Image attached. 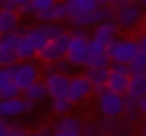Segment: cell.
Returning <instances> with one entry per match:
<instances>
[{"label": "cell", "mask_w": 146, "mask_h": 136, "mask_svg": "<svg viewBox=\"0 0 146 136\" xmlns=\"http://www.w3.org/2000/svg\"><path fill=\"white\" fill-rule=\"evenodd\" d=\"M114 9V20L119 25V29H137L144 23V11L139 9L137 2H110Z\"/></svg>", "instance_id": "1"}, {"label": "cell", "mask_w": 146, "mask_h": 136, "mask_svg": "<svg viewBox=\"0 0 146 136\" xmlns=\"http://www.w3.org/2000/svg\"><path fill=\"white\" fill-rule=\"evenodd\" d=\"M89 34L87 29H73L68 32V45H66V61L71 66H84L87 63V52H89Z\"/></svg>", "instance_id": "2"}, {"label": "cell", "mask_w": 146, "mask_h": 136, "mask_svg": "<svg viewBox=\"0 0 146 136\" xmlns=\"http://www.w3.org/2000/svg\"><path fill=\"white\" fill-rule=\"evenodd\" d=\"M139 52V43L135 39H114L110 45H107V57L112 63H119V66H128Z\"/></svg>", "instance_id": "3"}, {"label": "cell", "mask_w": 146, "mask_h": 136, "mask_svg": "<svg viewBox=\"0 0 146 136\" xmlns=\"http://www.w3.org/2000/svg\"><path fill=\"white\" fill-rule=\"evenodd\" d=\"M91 93H96V97H98V109H100L103 118H121V113H123V97L125 95L112 93L105 86H98Z\"/></svg>", "instance_id": "4"}, {"label": "cell", "mask_w": 146, "mask_h": 136, "mask_svg": "<svg viewBox=\"0 0 146 136\" xmlns=\"http://www.w3.org/2000/svg\"><path fill=\"white\" fill-rule=\"evenodd\" d=\"M9 73H11V82L18 86L21 93L39 82V68L32 61H18V63H14L9 68Z\"/></svg>", "instance_id": "5"}, {"label": "cell", "mask_w": 146, "mask_h": 136, "mask_svg": "<svg viewBox=\"0 0 146 136\" xmlns=\"http://www.w3.org/2000/svg\"><path fill=\"white\" fill-rule=\"evenodd\" d=\"M66 45H68V32H66V36H62V39L48 41V45L36 54V59H39L43 66H52V63H57L59 59L66 57Z\"/></svg>", "instance_id": "6"}, {"label": "cell", "mask_w": 146, "mask_h": 136, "mask_svg": "<svg viewBox=\"0 0 146 136\" xmlns=\"http://www.w3.org/2000/svg\"><path fill=\"white\" fill-rule=\"evenodd\" d=\"M98 131L100 136H137L135 125H130L123 118H103L98 122Z\"/></svg>", "instance_id": "7"}, {"label": "cell", "mask_w": 146, "mask_h": 136, "mask_svg": "<svg viewBox=\"0 0 146 136\" xmlns=\"http://www.w3.org/2000/svg\"><path fill=\"white\" fill-rule=\"evenodd\" d=\"M128 82H130V70H128V66L112 63V66H110V77H107V91L119 93V95H125V93H128Z\"/></svg>", "instance_id": "8"}, {"label": "cell", "mask_w": 146, "mask_h": 136, "mask_svg": "<svg viewBox=\"0 0 146 136\" xmlns=\"http://www.w3.org/2000/svg\"><path fill=\"white\" fill-rule=\"evenodd\" d=\"M18 39H23V36H18L16 32L0 36V68H11L14 63H18V57H16Z\"/></svg>", "instance_id": "9"}, {"label": "cell", "mask_w": 146, "mask_h": 136, "mask_svg": "<svg viewBox=\"0 0 146 136\" xmlns=\"http://www.w3.org/2000/svg\"><path fill=\"white\" fill-rule=\"evenodd\" d=\"M46 88H48V95L52 100H59V97H66L68 95V86H71V77L66 75H59V73H48L46 79H43Z\"/></svg>", "instance_id": "10"}, {"label": "cell", "mask_w": 146, "mask_h": 136, "mask_svg": "<svg viewBox=\"0 0 146 136\" xmlns=\"http://www.w3.org/2000/svg\"><path fill=\"white\" fill-rule=\"evenodd\" d=\"M84 68H110V57H107V48L98 45L89 39V52H87V63Z\"/></svg>", "instance_id": "11"}, {"label": "cell", "mask_w": 146, "mask_h": 136, "mask_svg": "<svg viewBox=\"0 0 146 136\" xmlns=\"http://www.w3.org/2000/svg\"><path fill=\"white\" fill-rule=\"evenodd\" d=\"M116 29H119L116 20H105V23H100V25H96V27H94L91 41H94V43H98V45H105V48H107V45L116 39Z\"/></svg>", "instance_id": "12"}, {"label": "cell", "mask_w": 146, "mask_h": 136, "mask_svg": "<svg viewBox=\"0 0 146 136\" xmlns=\"http://www.w3.org/2000/svg\"><path fill=\"white\" fill-rule=\"evenodd\" d=\"M91 91H94V88H91V84L84 79V75H75V77H71V86H68V95H66V100H68L71 104L82 102Z\"/></svg>", "instance_id": "13"}, {"label": "cell", "mask_w": 146, "mask_h": 136, "mask_svg": "<svg viewBox=\"0 0 146 136\" xmlns=\"http://www.w3.org/2000/svg\"><path fill=\"white\" fill-rule=\"evenodd\" d=\"M55 7L57 2L52 0H32V16H36L39 25L55 23Z\"/></svg>", "instance_id": "14"}, {"label": "cell", "mask_w": 146, "mask_h": 136, "mask_svg": "<svg viewBox=\"0 0 146 136\" xmlns=\"http://www.w3.org/2000/svg\"><path fill=\"white\" fill-rule=\"evenodd\" d=\"M2 104H5V118H18L32 109V102H27L23 95H18L14 100H2Z\"/></svg>", "instance_id": "15"}, {"label": "cell", "mask_w": 146, "mask_h": 136, "mask_svg": "<svg viewBox=\"0 0 146 136\" xmlns=\"http://www.w3.org/2000/svg\"><path fill=\"white\" fill-rule=\"evenodd\" d=\"M64 5H66V11H68V18L71 16H80V14H91V11L100 9V2L98 0H68Z\"/></svg>", "instance_id": "16"}, {"label": "cell", "mask_w": 146, "mask_h": 136, "mask_svg": "<svg viewBox=\"0 0 146 136\" xmlns=\"http://www.w3.org/2000/svg\"><path fill=\"white\" fill-rule=\"evenodd\" d=\"M125 97H130V100H135V102H139L141 97H146V73H141V75H130Z\"/></svg>", "instance_id": "17"}, {"label": "cell", "mask_w": 146, "mask_h": 136, "mask_svg": "<svg viewBox=\"0 0 146 136\" xmlns=\"http://www.w3.org/2000/svg\"><path fill=\"white\" fill-rule=\"evenodd\" d=\"M107 77H110V68H84V79L91 84V88L98 86L107 88Z\"/></svg>", "instance_id": "18"}, {"label": "cell", "mask_w": 146, "mask_h": 136, "mask_svg": "<svg viewBox=\"0 0 146 136\" xmlns=\"http://www.w3.org/2000/svg\"><path fill=\"white\" fill-rule=\"evenodd\" d=\"M16 29H18V14L16 11L0 9V36L14 34Z\"/></svg>", "instance_id": "19"}, {"label": "cell", "mask_w": 146, "mask_h": 136, "mask_svg": "<svg viewBox=\"0 0 146 136\" xmlns=\"http://www.w3.org/2000/svg\"><path fill=\"white\" fill-rule=\"evenodd\" d=\"M27 41L32 43V48L36 50V54L48 45V36H46V32L41 29V25H36V27H30V29H27Z\"/></svg>", "instance_id": "20"}, {"label": "cell", "mask_w": 146, "mask_h": 136, "mask_svg": "<svg viewBox=\"0 0 146 136\" xmlns=\"http://www.w3.org/2000/svg\"><path fill=\"white\" fill-rule=\"evenodd\" d=\"M52 131H78V134H82V120H78L73 116H62L55 122V129Z\"/></svg>", "instance_id": "21"}, {"label": "cell", "mask_w": 146, "mask_h": 136, "mask_svg": "<svg viewBox=\"0 0 146 136\" xmlns=\"http://www.w3.org/2000/svg\"><path fill=\"white\" fill-rule=\"evenodd\" d=\"M23 97H25L27 102H32V104H34V102H39V100L48 97V88H46V84L39 79L36 84H32L30 88H25V91H23Z\"/></svg>", "instance_id": "22"}, {"label": "cell", "mask_w": 146, "mask_h": 136, "mask_svg": "<svg viewBox=\"0 0 146 136\" xmlns=\"http://www.w3.org/2000/svg\"><path fill=\"white\" fill-rule=\"evenodd\" d=\"M123 120H128L130 125H135L139 118H141V111H139V104L130 97H123V113H121Z\"/></svg>", "instance_id": "23"}, {"label": "cell", "mask_w": 146, "mask_h": 136, "mask_svg": "<svg viewBox=\"0 0 146 136\" xmlns=\"http://www.w3.org/2000/svg\"><path fill=\"white\" fill-rule=\"evenodd\" d=\"M16 57L18 61H32L36 57V50L32 48V43L27 41V34L23 39H18V45H16Z\"/></svg>", "instance_id": "24"}, {"label": "cell", "mask_w": 146, "mask_h": 136, "mask_svg": "<svg viewBox=\"0 0 146 136\" xmlns=\"http://www.w3.org/2000/svg\"><path fill=\"white\" fill-rule=\"evenodd\" d=\"M128 70H130V75H141V73H146V52H137V57L128 63Z\"/></svg>", "instance_id": "25"}, {"label": "cell", "mask_w": 146, "mask_h": 136, "mask_svg": "<svg viewBox=\"0 0 146 136\" xmlns=\"http://www.w3.org/2000/svg\"><path fill=\"white\" fill-rule=\"evenodd\" d=\"M41 29L46 32L48 41H55V39H62V36H66V29H64L59 23H46V25H41Z\"/></svg>", "instance_id": "26"}, {"label": "cell", "mask_w": 146, "mask_h": 136, "mask_svg": "<svg viewBox=\"0 0 146 136\" xmlns=\"http://www.w3.org/2000/svg\"><path fill=\"white\" fill-rule=\"evenodd\" d=\"M50 107H52V111H55V113L66 116V113H68V109H71L73 104H71L66 97H59V100H52V102H50Z\"/></svg>", "instance_id": "27"}, {"label": "cell", "mask_w": 146, "mask_h": 136, "mask_svg": "<svg viewBox=\"0 0 146 136\" xmlns=\"http://www.w3.org/2000/svg\"><path fill=\"white\" fill-rule=\"evenodd\" d=\"M18 95H23L21 91H18V86L11 82V84H7L5 88H0V100H14V97H18Z\"/></svg>", "instance_id": "28"}, {"label": "cell", "mask_w": 146, "mask_h": 136, "mask_svg": "<svg viewBox=\"0 0 146 136\" xmlns=\"http://www.w3.org/2000/svg\"><path fill=\"white\" fill-rule=\"evenodd\" d=\"M16 14L18 16H32V0H16Z\"/></svg>", "instance_id": "29"}, {"label": "cell", "mask_w": 146, "mask_h": 136, "mask_svg": "<svg viewBox=\"0 0 146 136\" xmlns=\"http://www.w3.org/2000/svg\"><path fill=\"white\" fill-rule=\"evenodd\" d=\"M50 68H52L55 73H59V75H66V77H68V73H71V68H73V66H71L66 59H59V61H57V63H52Z\"/></svg>", "instance_id": "30"}, {"label": "cell", "mask_w": 146, "mask_h": 136, "mask_svg": "<svg viewBox=\"0 0 146 136\" xmlns=\"http://www.w3.org/2000/svg\"><path fill=\"white\" fill-rule=\"evenodd\" d=\"M82 136H100L98 122H82Z\"/></svg>", "instance_id": "31"}, {"label": "cell", "mask_w": 146, "mask_h": 136, "mask_svg": "<svg viewBox=\"0 0 146 136\" xmlns=\"http://www.w3.org/2000/svg\"><path fill=\"white\" fill-rule=\"evenodd\" d=\"M66 18H68L66 5H64V2H57V7H55V23H62V20H66Z\"/></svg>", "instance_id": "32"}, {"label": "cell", "mask_w": 146, "mask_h": 136, "mask_svg": "<svg viewBox=\"0 0 146 136\" xmlns=\"http://www.w3.org/2000/svg\"><path fill=\"white\" fill-rule=\"evenodd\" d=\"M7 84H11V73L9 68H0V88H5Z\"/></svg>", "instance_id": "33"}, {"label": "cell", "mask_w": 146, "mask_h": 136, "mask_svg": "<svg viewBox=\"0 0 146 136\" xmlns=\"http://www.w3.org/2000/svg\"><path fill=\"white\" fill-rule=\"evenodd\" d=\"M5 136H25V131H23L21 127H16V125H11V127H9V131H7Z\"/></svg>", "instance_id": "34"}, {"label": "cell", "mask_w": 146, "mask_h": 136, "mask_svg": "<svg viewBox=\"0 0 146 136\" xmlns=\"http://www.w3.org/2000/svg\"><path fill=\"white\" fill-rule=\"evenodd\" d=\"M137 43H139V50H141V52H146V29H141V34H139Z\"/></svg>", "instance_id": "35"}, {"label": "cell", "mask_w": 146, "mask_h": 136, "mask_svg": "<svg viewBox=\"0 0 146 136\" xmlns=\"http://www.w3.org/2000/svg\"><path fill=\"white\" fill-rule=\"evenodd\" d=\"M9 127H11V125H9L7 120H0V136H5V134L9 131Z\"/></svg>", "instance_id": "36"}, {"label": "cell", "mask_w": 146, "mask_h": 136, "mask_svg": "<svg viewBox=\"0 0 146 136\" xmlns=\"http://www.w3.org/2000/svg\"><path fill=\"white\" fill-rule=\"evenodd\" d=\"M52 136H82L78 131H52Z\"/></svg>", "instance_id": "37"}, {"label": "cell", "mask_w": 146, "mask_h": 136, "mask_svg": "<svg viewBox=\"0 0 146 136\" xmlns=\"http://www.w3.org/2000/svg\"><path fill=\"white\" fill-rule=\"evenodd\" d=\"M137 104H139V111H141V116H146V97H141Z\"/></svg>", "instance_id": "38"}, {"label": "cell", "mask_w": 146, "mask_h": 136, "mask_svg": "<svg viewBox=\"0 0 146 136\" xmlns=\"http://www.w3.org/2000/svg\"><path fill=\"white\" fill-rule=\"evenodd\" d=\"M137 5H139V9H141V11H146V0H144V2H137Z\"/></svg>", "instance_id": "39"}, {"label": "cell", "mask_w": 146, "mask_h": 136, "mask_svg": "<svg viewBox=\"0 0 146 136\" xmlns=\"http://www.w3.org/2000/svg\"><path fill=\"white\" fill-rule=\"evenodd\" d=\"M141 136H146V120H144V125H141V131H139Z\"/></svg>", "instance_id": "40"}, {"label": "cell", "mask_w": 146, "mask_h": 136, "mask_svg": "<svg viewBox=\"0 0 146 136\" xmlns=\"http://www.w3.org/2000/svg\"><path fill=\"white\" fill-rule=\"evenodd\" d=\"M25 136H39V134H27V131H25Z\"/></svg>", "instance_id": "41"}, {"label": "cell", "mask_w": 146, "mask_h": 136, "mask_svg": "<svg viewBox=\"0 0 146 136\" xmlns=\"http://www.w3.org/2000/svg\"><path fill=\"white\" fill-rule=\"evenodd\" d=\"M137 136H141V134H137Z\"/></svg>", "instance_id": "42"}]
</instances>
